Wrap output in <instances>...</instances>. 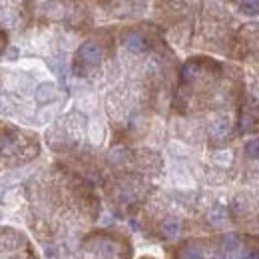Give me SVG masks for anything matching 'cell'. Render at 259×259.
Segmentation results:
<instances>
[{"instance_id": "obj_7", "label": "cell", "mask_w": 259, "mask_h": 259, "mask_svg": "<svg viewBox=\"0 0 259 259\" xmlns=\"http://www.w3.org/2000/svg\"><path fill=\"white\" fill-rule=\"evenodd\" d=\"M80 249H84V255H132V245L128 239L112 231H94L86 235Z\"/></svg>"}, {"instance_id": "obj_9", "label": "cell", "mask_w": 259, "mask_h": 259, "mask_svg": "<svg viewBox=\"0 0 259 259\" xmlns=\"http://www.w3.org/2000/svg\"><path fill=\"white\" fill-rule=\"evenodd\" d=\"M110 18H136L146 12L148 0H90Z\"/></svg>"}, {"instance_id": "obj_6", "label": "cell", "mask_w": 259, "mask_h": 259, "mask_svg": "<svg viewBox=\"0 0 259 259\" xmlns=\"http://www.w3.org/2000/svg\"><path fill=\"white\" fill-rule=\"evenodd\" d=\"M176 255L190 257H259V235L215 233L203 239H190L180 245Z\"/></svg>"}, {"instance_id": "obj_1", "label": "cell", "mask_w": 259, "mask_h": 259, "mask_svg": "<svg viewBox=\"0 0 259 259\" xmlns=\"http://www.w3.org/2000/svg\"><path fill=\"white\" fill-rule=\"evenodd\" d=\"M106 74V114L122 136H140L174 98L176 58L158 34L142 28L122 32L110 50Z\"/></svg>"}, {"instance_id": "obj_8", "label": "cell", "mask_w": 259, "mask_h": 259, "mask_svg": "<svg viewBox=\"0 0 259 259\" xmlns=\"http://www.w3.org/2000/svg\"><path fill=\"white\" fill-rule=\"evenodd\" d=\"M227 58L259 66V22L241 24L231 42Z\"/></svg>"}, {"instance_id": "obj_4", "label": "cell", "mask_w": 259, "mask_h": 259, "mask_svg": "<svg viewBox=\"0 0 259 259\" xmlns=\"http://www.w3.org/2000/svg\"><path fill=\"white\" fill-rule=\"evenodd\" d=\"M46 188H42L40 197V226H36V235L48 239H72L80 237L90 224H94L100 213V201L88 182L66 167H56V171L40 178Z\"/></svg>"}, {"instance_id": "obj_2", "label": "cell", "mask_w": 259, "mask_h": 259, "mask_svg": "<svg viewBox=\"0 0 259 259\" xmlns=\"http://www.w3.org/2000/svg\"><path fill=\"white\" fill-rule=\"evenodd\" d=\"M245 72L211 56H194L180 70L171 102L178 134L207 148H226L239 138V118L247 100Z\"/></svg>"}, {"instance_id": "obj_3", "label": "cell", "mask_w": 259, "mask_h": 259, "mask_svg": "<svg viewBox=\"0 0 259 259\" xmlns=\"http://www.w3.org/2000/svg\"><path fill=\"white\" fill-rule=\"evenodd\" d=\"M158 20L178 46L229 54L241 16L233 0H156Z\"/></svg>"}, {"instance_id": "obj_5", "label": "cell", "mask_w": 259, "mask_h": 259, "mask_svg": "<svg viewBox=\"0 0 259 259\" xmlns=\"http://www.w3.org/2000/svg\"><path fill=\"white\" fill-rule=\"evenodd\" d=\"M235 169L229 218L241 231L259 235V138L241 148Z\"/></svg>"}]
</instances>
